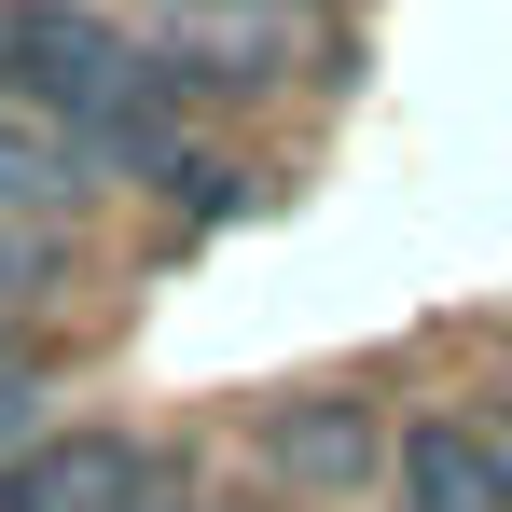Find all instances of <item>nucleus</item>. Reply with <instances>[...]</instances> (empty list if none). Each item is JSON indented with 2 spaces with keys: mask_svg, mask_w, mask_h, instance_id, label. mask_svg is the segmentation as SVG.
I'll list each match as a JSON object with an SVG mask.
<instances>
[{
  "mask_svg": "<svg viewBox=\"0 0 512 512\" xmlns=\"http://www.w3.org/2000/svg\"><path fill=\"white\" fill-rule=\"evenodd\" d=\"M0 111L84 139L97 180H153L167 194L194 167V139H180V111H167V70L111 14H84V0H0Z\"/></svg>",
  "mask_w": 512,
  "mask_h": 512,
  "instance_id": "nucleus-1",
  "label": "nucleus"
},
{
  "mask_svg": "<svg viewBox=\"0 0 512 512\" xmlns=\"http://www.w3.org/2000/svg\"><path fill=\"white\" fill-rule=\"evenodd\" d=\"M153 457L125 443V429H56V443H28L14 471H0V512H153Z\"/></svg>",
  "mask_w": 512,
  "mask_h": 512,
  "instance_id": "nucleus-2",
  "label": "nucleus"
},
{
  "mask_svg": "<svg viewBox=\"0 0 512 512\" xmlns=\"http://www.w3.org/2000/svg\"><path fill=\"white\" fill-rule=\"evenodd\" d=\"M388 471H402V512H512V443L485 416H416Z\"/></svg>",
  "mask_w": 512,
  "mask_h": 512,
  "instance_id": "nucleus-3",
  "label": "nucleus"
},
{
  "mask_svg": "<svg viewBox=\"0 0 512 512\" xmlns=\"http://www.w3.org/2000/svg\"><path fill=\"white\" fill-rule=\"evenodd\" d=\"M111 180L84 167V139H56V125H28V111H0V222L14 236H42L56 250V222H84Z\"/></svg>",
  "mask_w": 512,
  "mask_h": 512,
  "instance_id": "nucleus-4",
  "label": "nucleus"
},
{
  "mask_svg": "<svg viewBox=\"0 0 512 512\" xmlns=\"http://www.w3.org/2000/svg\"><path fill=\"white\" fill-rule=\"evenodd\" d=\"M277 457L305 485H360L374 471V429H360V402H305V416H277Z\"/></svg>",
  "mask_w": 512,
  "mask_h": 512,
  "instance_id": "nucleus-5",
  "label": "nucleus"
},
{
  "mask_svg": "<svg viewBox=\"0 0 512 512\" xmlns=\"http://www.w3.org/2000/svg\"><path fill=\"white\" fill-rule=\"evenodd\" d=\"M28 277H42V236L0 222V346H14V319H28Z\"/></svg>",
  "mask_w": 512,
  "mask_h": 512,
  "instance_id": "nucleus-6",
  "label": "nucleus"
},
{
  "mask_svg": "<svg viewBox=\"0 0 512 512\" xmlns=\"http://www.w3.org/2000/svg\"><path fill=\"white\" fill-rule=\"evenodd\" d=\"M28 402H42V388H28V374H14V360H0V471H14V457H28Z\"/></svg>",
  "mask_w": 512,
  "mask_h": 512,
  "instance_id": "nucleus-7",
  "label": "nucleus"
},
{
  "mask_svg": "<svg viewBox=\"0 0 512 512\" xmlns=\"http://www.w3.org/2000/svg\"><path fill=\"white\" fill-rule=\"evenodd\" d=\"M153 512H222V499H153Z\"/></svg>",
  "mask_w": 512,
  "mask_h": 512,
  "instance_id": "nucleus-8",
  "label": "nucleus"
},
{
  "mask_svg": "<svg viewBox=\"0 0 512 512\" xmlns=\"http://www.w3.org/2000/svg\"><path fill=\"white\" fill-rule=\"evenodd\" d=\"M499 443H512V429H499Z\"/></svg>",
  "mask_w": 512,
  "mask_h": 512,
  "instance_id": "nucleus-9",
  "label": "nucleus"
}]
</instances>
